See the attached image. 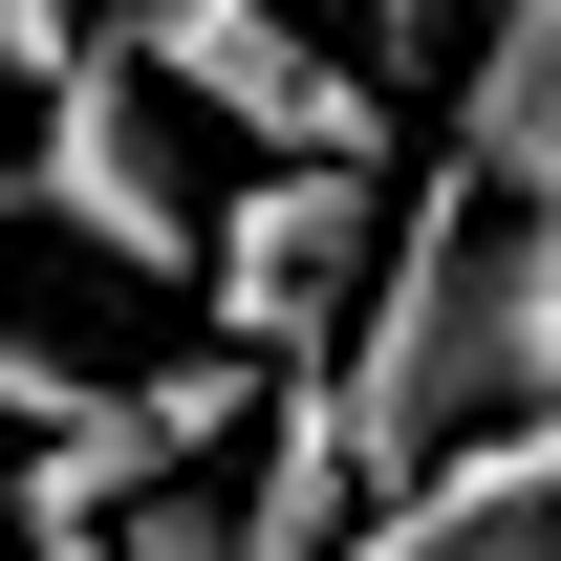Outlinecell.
I'll list each match as a JSON object with an SVG mask.
<instances>
[{"label":"cell","mask_w":561,"mask_h":561,"mask_svg":"<svg viewBox=\"0 0 561 561\" xmlns=\"http://www.w3.org/2000/svg\"><path fill=\"white\" fill-rule=\"evenodd\" d=\"M66 44H87L66 0H0V87H44V66H66Z\"/></svg>","instance_id":"cell-7"},{"label":"cell","mask_w":561,"mask_h":561,"mask_svg":"<svg viewBox=\"0 0 561 561\" xmlns=\"http://www.w3.org/2000/svg\"><path fill=\"white\" fill-rule=\"evenodd\" d=\"M454 151H476L518 216L561 195V0H476V44H454Z\"/></svg>","instance_id":"cell-5"},{"label":"cell","mask_w":561,"mask_h":561,"mask_svg":"<svg viewBox=\"0 0 561 561\" xmlns=\"http://www.w3.org/2000/svg\"><path fill=\"white\" fill-rule=\"evenodd\" d=\"M108 44H130L173 108H216L238 151H389V66L324 44L302 0H108Z\"/></svg>","instance_id":"cell-4"},{"label":"cell","mask_w":561,"mask_h":561,"mask_svg":"<svg viewBox=\"0 0 561 561\" xmlns=\"http://www.w3.org/2000/svg\"><path fill=\"white\" fill-rule=\"evenodd\" d=\"M22 216H66L87 260H130V280H195V238H216V195L173 173V87H151L108 22L22 87Z\"/></svg>","instance_id":"cell-2"},{"label":"cell","mask_w":561,"mask_h":561,"mask_svg":"<svg viewBox=\"0 0 561 561\" xmlns=\"http://www.w3.org/2000/svg\"><path fill=\"white\" fill-rule=\"evenodd\" d=\"M367 238H389V151H260V195H216L195 238V302H216V346H346V302H367Z\"/></svg>","instance_id":"cell-3"},{"label":"cell","mask_w":561,"mask_h":561,"mask_svg":"<svg viewBox=\"0 0 561 561\" xmlns=\"http://www.w3.org/2000/svg\"><path fill=\"white\" fill-rule=\"evenodd\" d=\"M324 389H346V454H367V476H411V454H454L476 411H518V195H496L476 151H432L411 195H389Z\"/></svg>","instance_id":"cell-1"},{"label":"cell","mask_w":561,"mask_h":561,"mask_svg":"<svg viewBox=\"0 0 561 561\" xmlns=\"http://www.w3.org/2000/svg\"><path fill=\"white\" fill-rule=\"evenodd\" d=\"M0 216H22V108H0Z\"/></svg>","instance_id":"cell-8"},{"label":"cell","mask_w":561,"mask_h":561,"mask_svg":"<svg viewBox=\"0 0 561 561\" xmlns=\"http://www.w3.org/2000/svg\"><path fill=\"white\" fill-rule=\"evenodd\" d=\"M454 22H476V0H346V44H367L389 87H411V66H454Z\"/></svg>","instance_id":"cell-6"},{"label":"cell","mask_w":561,"mask_h":561,"mask_svg":"<svg viewBox=\"0 0 561 561\" xmlns=\"http://www.w3.org/2000/svg\"><path fill=\"white\" fill-rule=\"evenodd\" d=\"M540 561H561V518H540Z\"/></svg>","instance_id":"cell-9"}]
</instances>
